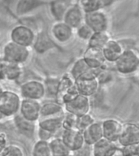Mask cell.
I'll return each mask as SVG.
<instances>
[{
	"label": "cell",
	"instance_id": "ba28073f",
	"mask_svg": "<svg viewBox=\"0 0 139 156\" xmlns=\"http://www.w3.org/2000/svg\"><path fill=\"white\" fill-rule=\"evenodd\" d=\"M84 23L94 32H106L109 26V20L102 10L85 13Z\"/></svg>",
	"mask_w": 139,
	"mask_h": 156
},
{
	"label": "cell",
	"instance_id": "836d02e7",
	"mask_svg": "<svg viewBox=\"0 0 139 156\" xmlns=\"http://www.w3.org/2000/svg\"><path fill=\"white\" fill-rule=\"evenodd\" d=\"M0 156H24L23 149L16 144H7Z\"/></svg>",
	"mask_w": 139,
	"mask_h": 156
},
{
	"label": "cell",
	"instance_id": "b9f144b4",
	"mask_svg": "<svg viewBox=\"0 0 139 156\" xmlns=\"http://www.w3.org/2000/svg\"><path fill=\"white\" fill-rule=\"evenodd\" d=\"M111 156H124V154H123V153H122L121 149L119 147V148L117 149L116 151H115L114 153L112 154Z\"/></svg>",
	"mask_w": 139,
	"mask_h": 156
},
{
	"label": "cell",
	"instance_id": "d4e9b609",
	"mask_svg": "<svg viewBox=\"0 0 139 156\" xmlns=\"http://www.w3.org/2000/svg\"><path fill=\"white\" fill-rule=\"evenodd\" d=\"M43 4L44 2L37 0H20L16 3V14L18 16H24Z\"/></svg>",
	"mask_w": 139,
	"mask_h": 156
},
{
	"label": "cell",
	"instance_id": "4316f807",
	"mask_svg": "<svg viewBox=\"0 0 139 156\" xmlns=\"http://www.w3.org/2000/svg\"><path fill=\"white\" fill-rule=\"evenodd\" d=\"M77 2L84 13L102 10L103 7L112 3V2H107L104 0H81Z\"/></svg>",
	"mask_w": 139,
	"mask_h": 156
},
{
	"label": "cell",
	"instance_id": "4dcf8cb0",
	"mask_svg": "<svg viewBox=\"0 0 139 156\" xmlns=\"http://www.w3.org/2000/svg\"><path fill=\"white\" fill-rule=\"evenodd\" d=\"M32 156H51L49 141H36L32 149Z\"/></svg>",
	"mask_w": 139,
	"mask_h": 156
},
{
	"label": "cell",
	"instance_id": "7bdbcfd3",
	"mask_svg": "<svg viewBox=\"0 0 139 156\" xmlns=\"http://www.w3.org/2000/svg\"><path fill=\"white\" fill-rule=\"evenodd\" d=\"M4 88L2 87V85H1V84H0V96H1V95H2V93H3V91H4Z\"/></svg>",
	"mask_w": 139,
	"mask_h": 156
},
{
	"label": "cell",
	"instance_id": "7c38bea8",
	"mask_svg": "<svg viewBox=\"0 0 139 156\" xmlns=\"http://www.w3.org/2000/svg\"><path fill=\"white\" fill-rule=\"evenodd\" d=\"M84 16L85 13L80 8L78 2H73L66 11L62 21L74 30L84 23Z\"/></svg>",
	"mask_w": 139,
	"mask_h": 156
},
{
	"label": "cell",
	"instance_id": "83f0119b",
	"mask_svg": "<svg viewBox=\"0 0 139 156\" xmlns=\"http://www.w3.org/2000/svg\"><path fill=\"white\" fill-rule=\"evenodd\" d=\"M111 39V37L107 31L106 32H94V34L87 41L88 47L102 49L107 41Z\"/></svg>",
	"mask_w": 139,
	"mask_h": 156
},
{
	"label": "cell",
	"instance_id": "d6986e66",
	"mask_svg": "<svg viewBox=\"0 0 139 156\" xmlns=\"http://www.w3.org/2000/svg\"><path fill=\"white\" fill-rule=\"evenodd\" d=\"M83 138L85 144L88 146H92L94 143L103 137L102 136V123L101 122L95 121L90 127L82 132Z\"/></svg>",
	"mask_w": 139,
	"mask_h": 156
},
{
	"label": "cell",
	"instance_id": "4fadbf2b",
	"mask_svg": "<svg viewBox=\"0 0 139 156\" xmlns=\"http://www.w3.org/2000/svg\"><path fill=\"white\" fill-rule=\"evenodd\" d=\"M102 123V136L108 141L117 142L120 132H121L123 124L119 119L110 118L104 119Z\"/></svg>",
	"mask_w": 139,
	"mask_h": 156
},
{
	"label": "cell",
	"instance_id": "7a4b0ae2",
	"mask_svg": "<svg viewBox=\"0 0 139 156\" xmlns=\"http://www.w3.org/2000/svg\"><path fill=\"white\" fill-rule=\"evenodd\" d=\"M77 94H79V93L77 90L75 80L69 73L63 74L59 79L55 94L56 101L63 106L70 102Z\"/></svg>",
	"mask_w": 139,
	"mask_h": 156
},
{
	"label": "cell",
	"instance_id": "6da1fadb",
	"mask_svg": "<svg viewBox=\"0 0 139 156\" xmlns=\"http://www.w3.org/2000/svg\"><path fill=\"white\" fill-rule=\"evenodd\" d=\"M101 69H90L84 75L75 80L79 94L85 97L90 98L95 95L99 90L100 82L98 79V75L101 72Z\"/></svg>",
	"mask_w": 139,
	"mask_h": 156
},
{
	"label": "cell",
	"instance_id": "e575fe53",
	"mask_svg": "<svg viewBox=\"0 0 139 156\" xmlns=\"http://www.w3.org/2000/svg\"><path fill=\"white\" fill-rule=\"evenodd\" d=\"M76 34L80 39L88 41L94 34V31L85 23H83L76 29Z\"/></svg>",
	"mask_w": 139,
	"mask_h": 156
},
{
	"label": "cell",
	"instance_id": "1f68e13d",
	"mask_svg": "<svg viewBox=\"0 0 139 156\" xmlns=\"http://www.w3.org/2000/svg\"><path fill=\"white\" fill-rule=\"evenodd\" d=\"M96 121L94 117L90 113L83 115L77 117V129L82 133L84 130L90 127L92 124Z\"/></svg>",
	"mask_w": 139,
	"mask_h": 156
},
{
	"label": "cell",
	"instance_id": "f6af8a7d",
	"mask_svg": "<svg viewBox=\"0 0 139 156\" xmlns=\"http://www.w3.org/2000/svg\"><path fill=\"white\" fill-rule=\"evenodd\" d=\"M67 156H74L73 154H68V155H67Z\"/></svg>",
	"mask_w": 139,
	"mask_h": 156
},
{
	"label": "cell",
	"instance_id": "8d00e7d4",
	"mask_svg": "<svg viewBox=\"0 0 139 156\" xmlns=\"http://www.w3.org/2000/svg\"><path fill=\"white\" fill-rule=\"evenodd\" d=\"M119 148L121 149L122 153H123L124 156H130L135 155V154H139V144L131 145V146H124V147H119Z\"/></svg>",
	"mask_w": 139,
	"mask_h": 156
},
{
	"label": "cell",
	"instance_id": "ee69618b",
	"mask_svg": "<svg viewBox=\"0 0 139 156\" xmlns=\"http://www.w3.org/2000/svg\"><path fill=\"white\" fill-rule=\"evenodd\" d=\"M3 118H5V117L2 116V115H1V113H0V120H2V119H3Z\"/></svg>",
	"mask_w": 139,
	"mask_h": 156
},
{
	"label": "cell",
	"instance_id": "9a60e30c",
	"mask_svg": "<svg viewBox=\"0 0 139 156\" xmlns=\"http://www.w3.org/2000/svg\"><path fill=\"white\" fill-rule=\"evenodd\" d=\"M82 58L91 69H100L106 63L102 49L87 47L84 52Z\"/></svg>",
	"mask_w": 139,
	"mask_h": 156
},
{
	"label": "cell",
	"instance_id": "484cf974",
	"mask_svg": "<svg viewBox=\"0 0 139 156\" xmlns=\"http://www.w3.org/2000/svg\"><path fill=\"white\" fill-rule=\"evenodd\" d=\"M4 80H19L23 75V68L21 64L12 63H6L4 66Z\"/></svg>",
	"mask_w": 139,
	"mask_h": 156
},
{
	"label": "cell",
	"instance_id": "44dd1931",
	"mask_svg": "<svg viewBox=\"0 0 139 156\" xmlns=\"http://www.w3.org/2000/svg\"><path fill=\"white\" fill-rule=\"evenodd\" d=\"M63 114L64 113L55 116L41 118L38 122V128L55 135L57 132L62 129V120H63Z\"/></svg>",
	"mask_w": 139,
	"mask_h": 156
},
{
	"label": "cell",
	"instance_id": "5b68a950",
	"mask_svg": "<svg viewBox=\"0 0 139 156\" xmlns=\"http://www.w3.org/2000/svg\"><path fill=\"white\" fill-rule=\"evenodd\" d=\"M21 98L12 90H4L0 96V113L2 116L14 117L19 114Z\"/></svg>",
	"mask_w": 139,
	"mask_h": 156
},
{
	"label": "cell",
	"instance_id": "e0dca14e",
	"mask_svg": "<svg viewBox=\"0 0 139 156\" xmlns=\"http://www.w3.org/2000/svg\"><path fill=\"white\" fill-rule=\"evenodd\" d=\"M124 48L116 39L111 38L102 49L106 62L115 63L124 51Z\"/></svg>",
	"mask_w": 139,
	"mask_h": 156
},
{
	"label": "cell",
	"instance_id": "2e32d148",
	"mask_svg": "<svg viewBox=\"0 0 139 156\" xmlns=\"http://www.w3.org/2000/svg\"><path fill=\"white\" fill-rule=\"evenodd\" d=\"M52 38L59 43H66L73 36V29L63 21L55 22L51 28Z\"/></svg>",
	"mask_w": 139,
	"mask_h": 156
},
{
	"label": "cell",
	"instance_id": "f35d334b",
	"mask_svg": "<svg viewBox=\"0 0 139 156\" xmlns=\"http://www.w3.org/2000/svg\"><path fill=\"white\" fill-rule=\"evenodd\" d=\"M37 136H38V140H40V141H50L51 139L53 138L54 134L38 128V129H37Z\"/></svg>",
	"mask_w": 139,
	"mask_h": 156
},
{
	"label": "cell",
	"instance_id": "603a6c76",
	"mask_svg": "<svg viewBox=\"0 0 139 156\" xmlns=\"http://www.w3.org/2000/svg\"><path fill=\"white\" fill-rule=\"evenodd\" d=\"M63 107L57 101H47L41 103L40 119L63 114Z\"/></svg>",
	"mask_w": 139,
	"mask_h": 156
},
{
	"label": "cell",
	"instance_id": "3957f363",
	"mask_svg": "<svg viewBox=\"0 0 139 156\" xmlns=\"http://www.w3.org/2000/svg\"><path fill=\"white\" fill-rule=\"evenodd\" d=\"M29 48L9 41L5 44L2 49V58L6 63L23 64L29 58Z\"/></svg>",
	"mask_w": 139,
	"mask_h": 156
},
{
	"label": "cell",
	"instance_id": "7402d4cb",
	"mask_svg": "<svg viewBox=\"0 0 139 156\" xmlns=\"http://www.w3.org/2000/svg\"><path fill=\"white\" fill-rule=\"evenodd\" d=\"M14 123L17 131L20 133L30 138L34 136L36 129L35 123L27 120L20 114H17L14 116Z\"/></svg>",
	"mask_w": 139,
	"mask_h": 156
},
{
	"label": "cell",
	"instance_id": "5bb4252c",
	"mask_svg": "<svg viewBox=\"0 0 139 156\" xmlns=\"http://www.w3.org/2000/svg\"><path fill=\"white\" fill-rule=\"evenodd\" d=\"M60 137L72 153L79 150L85 144L82 133L77 129L63 130Z\"/></svg>",
	"mask_w": 139,
	"mask_h": 156
},
{
	"label": "cell",
	"instance_id": "52a82bcc",
	"mask_svg": "<svg viewBox=\"0 0 139 156\" xmlns=\"http://www.w3.org/2000/svg\"><path fill=\"white\" fill-rule=\"evenodd\" d=\"M36 33L34 30L24 24H20L14 27L10 34V41L22 46L29 48L33 46L35 40Z\"/></svg>",
	"mask_w": 139,
	"mask_h": 156
},
{
	"label": "cell",
	"instance_id": "ac0fdd59",
	"mask_svg": "<svg viewBox=\"0 0 139 156\" xmlns=\"http://www.w3.org/2000/svg\"><path fill=\"white\" fill-rule=\"evenodd\" d=\"M118 148L116 142L102 137L91 146L92 156H111Z\"/></svg>",
	"mask_w": 139,
	"mask_h": 156
},
{
	"label": "cell",
	"instance_id": "ffe728a7",
	"mask_svg": "<svg viewBox=\"0 0 139 156\" xmlns=\"http://www.w3.org/2000/svg\"><path fill=\"white\" fill-rule=\"evenodd\" d=\"M33 46L37 53L43 54L54 48L55 42L46 31H40L39 33H36Z\"/></svg>",
	"mask_w": 139,
	"mask_h": 156
},
{
	"label": "cell",
	"instance_id": "74e56055",
	"mask_svg": "<svg viewBox=\"0 0 139 156\" xmlns=\"http://www.w3.org/2000/svg\"><path fill=\"white\" fill-rule=\"evenodd\" d=\"M72 154L74 156H92L91 146H88L86 144H84L82 147H80L79 150L74 151Z\"/></svg>",
	"mask_w": 139,
	"mask_h": 156
},
{
	"label": "cell",
	"instance_id": "d6a6232c",
	"mask_svg": "<svg viewBox=\"0 0 139 156\" xmlns=\"http://www.w3.org/2000/svg\"><path fill=\"white\" fill-rule=\"evenodd\" d=\"M77 116L66 112L63 114L62 120V129L63 130H74L77 129Z\"/></svg>",
	"mask_w": 139,
	"mask_h": 156
},
{
	"label": "cell",
	"instance_id": "f546056e",
	"mask_svg": "<svg viewBox=\"0 0 139 156\" xmlns=\"http://www.w3.org/2000/svg\"><path fill=\"white\" fill-rule=\"evenodd\" d=\"M91 68L88 67V65L85 63L82 58H78L77 60L76 61L75 63H73V65L72 66V68L70 69L69 74L71 76L76 80L78 77H80V76L84 75L85 73H86L88 71H90Z\"/></svg>",
	"mask_w": 139,
	"mask_h": 156
},
{
	"label": "cell",
	"instance_id": "cb8c5ba5",
	"mask_svg": "<svg viewBox=\"0 0 139 156\" xmlns=\"http://www.w3.org/2000/svg\"><path fill=\"white\" fill-rule=\"evenodd\" d=\"M51 156H67L72 154L69 149L63 143L60 136L53 137L49 141Z\"/></svg>",
	"mask_w": 139,
	"mask_h": 156
},
{
	"label": "cell",
	"instance_id": "60d3db41",
	"mask_svg": "<svg viewBox=\"0 0 139 156\" xmlns=\"http://www.w3.org/2000/svg\"><path fill=\"white\" fill-rule=\"evenodd\" d=\"M5 62L2 58V57L0 58V80H4V75H3V72H4V66Z\"/></svg>",
	"mask_w": 139,
	"mask_h": 156
},
{
	"label": "cell",
	"instance_id": "8fae6325",
	"mask_svg": "<svg viewBox=\"0 0 139 156\" xmlns=\"http://www.w3.org/2000/svg\"><path fill=\"white\" fill-rule=\"evenodd\" d=\"M41 103L38 101L22 98L19 114L29 121L35 123L40 119Z\"/></svg>",
	"mask_w": 139,
	"mask_h": 156
},
{
	"label": "cell",
	"instance_id": "8992f818",
	"mask_svg": "<svg viewBox=\"0 0 139 156\" xmlns=\"http://www.w3.org/2000/svg\"><path fill=\"white\" fill-rule=\"evenodd\" d=\"M22 98L38 101L46 95L44 83L37 79H31L24 81L20 88Z\"/></svg>",
	"mask_w": 139,
	"mask_h": 156
},
{
	"label": "cell",
	"instance_id": "277c9868",
	"mask_svg": "<svg viewBox=\"0 0 139 156\" xmlns=\"http://www.w3.org/2000/svg\"><path fill=\"white\" fill-rule=\"evenodd\" d=\"M116 70L123 75H129L138 69L139 55L134 48L127 49L115 62Z\"/></svg>",
	"mask_w": 139,
	"mask_h": 156
},
{
	"label": "cell",
	"instance_id": "d590c367",
	"mask_svg": "<svg viewBox=\"0 0 139 156\" xmlns=\"http://www.w3.org/2000/svg\"><path fill=\"white\" fill-rule=\"evenodd\" d=\"M58 80H55L54 78L48 79L47 82L44 83L45 85V90H46V94L49 93L50 94L54 95L55 97L56 94V90H57V85H58Z\"/></svg>",
	"mask_w": 139,
	"mask_h": 156
},
{
	"label": "cell",
	"instance_id": "f1b7e54d",
	"mask_svg": "<svg viewBox=\"0 0 139 156\" xmlns=\"http://www.w3.org/2000/svg\"><path fill=\"white\" fill-rule=\"evenodd\" d=\"M73 2L62 1V2H51V12L57 21H62L66 11Z\"/></svg>",
	"mask_w": 139,
	"mask_h": 156
},
{
	"label": "cell",
	"instance_id": "9c48e42d",
	"mask_svg": "<svg viewBox=\"0 0 139 156\" xmlns=\"http://www.w3.org/2000/svg\"><path fill=\"white\" fill-rule=\"evenodd\" d=\"M63 109H65L66 112L79 117L83 115L90 113L91 102L90 98L77 94L70 102L63 105Z\"/></svg>",
	"mask_w": 139,
	"mask_h": 156
},
{
	"label": "cell",
	"instance_id": "ab89813d",
	"mask_svg": "<svg viewBox=\"0 0 139 156\" xmlns=\"http://www.w3.org/2000/svg\"><path fill=\"white\" fill-rule=\"evenodd\" d=\"M7 145V136L4 132L0 131V154Z\"/></svg>",
	"mask_w": 139,
	"mask_h": 156
},
{
	"label": "cell",
	"instance_id": "30bf717a",
	"mask_svg": "<svg viewBox=\"0 0 139 156\" xmlns=\"http://www.w3.org/2000/svg\"><path fill=\"white\" fill-rule=\"evenodd\" d=\"M117 142L120 147L139 144V127L134 123L123 124Z\"/></svg>",
	"mask_w": 139,
	"mask_h": 156
},
{
	"label": "cell",
	"instance_id": "bcb514c9",
	"mask_svg": "<svg viewBox=\"0 0 139 156\" xmlns=\"http://www.w3.org/2000/svg\"><path fill=\"white\" fill-rule=\"evenodd\" d=\"M130 156H139V154H135V155H130Z\"/></svg>",
	"mask_w": 139,
	"mask_h": 156
}]
</instances>
